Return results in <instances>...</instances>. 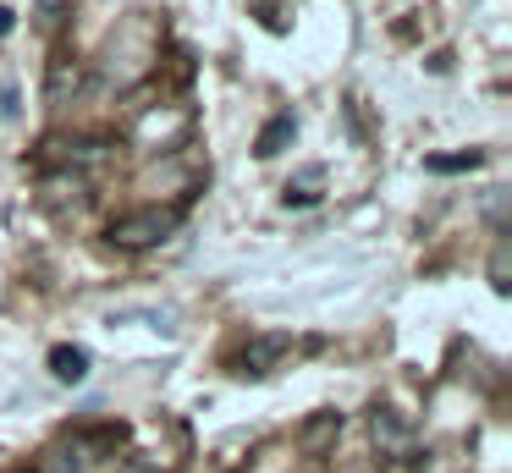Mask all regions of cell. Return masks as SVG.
I'll use <instances>...</instances> for the list:
<instances>
[{
	"label": "cell",
	"mask_w": 512,
	"mask_h": 473,
	"mask_svg": "<svg viewBox=\"0 0 512 473\" xmlns=\"http://www.w3.org/2000/svg\"><path fill=\"white\" fill-rule=\"evenodd\" d=\"M100 440H122V429H116V435H111V429H105V435H72L67 446L56 451V468L61 473H83L94 462V451H100Z\"/></svg>",
	"instance_id": "7a4b0ae2"
},
{
	"label": "cell",
	"mask_w": 512,
	"mask_h": 473,
	"mask_svg": "<svg viewBox=\"0 0 512 473\" xmlns=\"http://www.w3.org/2000/svg\"><path fill=\"white\" fill-rule=\"evenodd\" d=\"M61 17H72V0H39V28H61Z\"/></svg>",
	"instance_id": "9c48e42d"
},
{
	"label": "cell",
	"mask_w": 512,
	"mask_h": 473,
	"mask_svg": "<svg viewBox=\"0 0 512 473\" xmlns=\"http://www.w3.org/2000/svg\"><path fill=\"white\" fill-rule=\"evenodd\" d=\"M12 33V6H0V39Z\"/></svg>",
	"instance_id": "30bf717a"
},
{
	"label": "cell",
	"mask_w": 512,
	"mask_h": 473,
	"mask_svg": "<svg viewBox=\"0 0 512 473\" xmlns=\"http://www.w3.org/2000/svg\"><path fill=\"white\" fill-rule=\"evenodd\" d=\"M50 374H56L61 385L89 380V352L83 347H50Z\"/></svg>",
	"instance_id": "5b68a950"
},
{
	"label": "cell",
	"mask_w": 512,
	"mask_h": 473,
	"mask_svg": "<svg viewBox=\"0 0 512 473\" xmlns=\"http://www.w3.org/2000/svg\"><path fill=\"white\" fill-rule=\"evenodd\" d=\"M320 182H325V171H320V165H309L298 182H287V204H320Z\"/></svg>",
	"instance_id": "52a82bcc"
},
{
	"label": "cell",
	"mask_w": 512,
	"mask_h": 473,
	"mask_svg": "<svg viewBox=\"0 0 512 473\" xmlns=\"http://www.w3.org/2000/svg\"><path fill=\"white\" fill-rule=\"evenodd\" d=\"M413 440V429L402 424V413H391V407H375V446L386 451V457H402Z\"/></svg>",
	"instance_id": "3957f363"
},
{
	"label": "cell",
	"mask_w": 512,
	"mask_h": 473,
	"mask_svg": "<svg viewBox=\"0 0 512 473\" xmlns=\"http://www.w3.org/2000/svg\"><path fill=\"white\" fill-rule=\"evenodd\" d=\"M182 209H160V204H144V209H127V215H116L111 226H105V237L116 242V248L138 253V248H155V242H166L171 231H177Z\"/></svg>",
	"instance_id": "6da1fadb"
},
{
	"label": "cell",
	"mask_w": 512,
	"mask_h": 473,
	"mask_svg": "<svg viewBox=\"0 0 512 473\" xmlns=\"http://www.w3.org/2000/svg\"><path fill=\"white\" fill-rule=\"evenodd\" d=\"M474 165H485V154L468 149V154H435L430 171H474Z\"/></svg>",
	"instance_id": "ba28073f"
},
{
	"label": "cell",
	"mask_w": 512,
	"mask_h": 473,
	"mask_svg": "<svg viewBox=\"0 0 512 473\" xmlns=\"http://www.w3.org/2000/svg\"><path fill=\"white\" fill-rule=\"evenodd\" d=\"M281 352H287V336H254L243 347V374H270L281 363Z\"/></svg>",
	"instance_id": "277c9868"
},
{
	"label": "cell",
	"mask_w": 512,
	"mask_h": 473,
	"mask_svg": "<svg viewBox=\"0 0 512 473\" xmlns=\"http://www.w3.org/2000/svg\"><path fill=\"white\" fill-rule=\"evenodd\" d=\"M292 132H298V121H292V116H276V121H265V132L254 138V154H259V160H270V154H281V149L292 143Z\"/></svg>",
	"instance_id": "8992f818"
}]
</instances>
